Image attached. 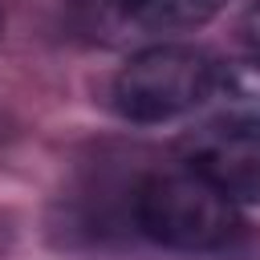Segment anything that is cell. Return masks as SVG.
I'll return each mask as SVG.
<instances>
[{
  "label": "cell",
  "instance_id": "obj_1",
  "mask_svg": "<svg viewBox=\"0 0 260 260\" xmlns=\"http://www.w3.org/2000/svg\"><path fill=\"white\" fill-rule=\"evenodd\" d=\"M223 73L215 65V57H207L195 45H150L142 53H134L114 85H110V102L126 122H171L183 118L191 110H199L215 89H219Z\"/></svg>",
  "mask_w": 260,
  "mask_h": 260
},
{
  "label": "cell",
  "instance_id": "obj_2",
  "mask_svg": "<svg viewBox=\"0 0 260 260\" xmlns=\"http://www.w3.org/2000/svg\"><path fill=\"white\" fill-rule=\"evenodd\" d=\"M134 219L142 236L179 252H211L232 244L240 232L236 203L191 167L150 175L134 195Z\"/></svg>",
  "mask_w": 260,
  "mask_h": 260
},
{
  "label": "cell",
  "instance_id": "obj_3",
  "mask_svg": "<svg viewBox=\"0 0 260 260\" xmlns=\"http://www.w3.org/2000/svg\"><path fill=\"white\" fill-rule=\"evenodd\" d=\"M183 162L232 203H260V122L203 126L183 142Z\"/></svg>",
  "mask_w": 260,
  "mask_h": 260
},
{
  "label": "cell",
  "instance_id": "obj_4",
  "mask_svg": "<svg viewBox=\"0 0 260 260\" xmlns=\"http://www.w3.org/2000/svg\"><path fill=\"white\" fill-rule=\"evenodd\" d=\"M223 4L228 0H118V12L142 32H183L219 16Z\"/></svg>",
  "mask_w": 260,
  "mask_h": 260
},
{
  "label": "cell",
  "instance_id": "obj_5",
  "mask_svg": "<svg viewBox=\"0 0 260 260\" xmlns=\"http://www.w3.org/2000/svg\"><path fill=\"white\" fill-rule=\"evenodd\" d=\"M244 45H248V53H252V61L260 65V0L244 12Z\"/></svg>",
  "mask_w": 260,
  "mask_h": 260
}]
</instances>
